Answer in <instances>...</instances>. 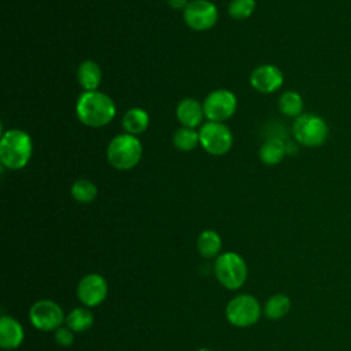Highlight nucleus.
I'll return each mask as SVG.
<instances>
[{
  "mask_svg": "<svg viewBox=\"0 0 351 351\" xmlns=\"http://www.w3.org/2000/svg\"><path fill=\"white\" fill-rule=\"evenodd\" d=\"M55 340L60 346H70L74 340L71 329L70 328H58L55 332Z\"/></svg>",
  "mask_w": 351,
  "mask_h": 351,
  "instance_id": "393cba45",
  "label": "nucleus"
},
{
  "mask_svg": "<svg viewBox=\"0 0 351 351\" xmlns=\"http://www.w3.org/2000/svg\"><path fill=\"white\" fill-rule=\"evenodd\" d=\"M215 276L228 289L240 288L247 277V266L244 259L236 252H225L215 261Z\"/></svg>",
  "mask_w": 351,
  "mask_h": 351,
  "instance_id": "39448f33",
  "label": "nucleus"
},
{
  "mask_svg": "<svg viewBox=\"0 0 351 351\" xmlns=\"http://www.w3.org/2000/svg\"><path fill=\"white\" fill-rule=\"evenodd\" d=\"M221 245V237L214 230H204L197 239V250L206 258L215 256L219 252Z\"/></svg>",
  "mask_w": 351,
  "mask_h": 351,
  "instance_id": "6ab92c4d",
  "label": "nucleus"
},
{
  "mask_svg": "<svg viewBox=\"0 0 351 351\" xmlns=\"http://www.w3.org/2000/svg\"><path fill=\"white\" fill-rule=\"evenodd\" d=\"M23 328L22 325L11 318L1 317L0 319V346L3 348H16L23 340Z\"/></svg>",
  "mask_w": 351,
  "mask_h": 351,
  "instance_id": "4468645a",
  "label": "nucleus"
},
{
  "mask_svg": "<svg viewBox=\"0 0 351 351\" xmlns=\"http://www.w3.org/2000/svg\"><path fill=\"white\" fill-rule=\"evenodd\" d=\"M255 0H232L228 12L233 19H247L255 10Z\"/></svg>",
  "mask_w": 351,
  "mask_h": 351,
  "instance_id": "b1692460",
  "label": "nucleus"
},
{
  "mask_svg": "<svg viewBox=\"0 0 351 351\" xmlns=\"http://www.w3.org/2000/svg\"><path fill=\"white\" fill-rule=\"evenodd\" d=\"M292 134L295 140L304 147H319L326 141L329 128L321 117L315 114H302L293 121Z\"/></svg>",
  "mask_w": 351,
  "mask_h": 351,
  "instance_id": "20e7f679",
  "label": "nucleus"
},
{
  "mask_svg": "<svg viewBox=\"0 0 351 351\" xmlns=\"http://www.w3.org/2000/svg\"><path fill=\"white\" fill-rule=\"evenodd\" d=\"M32 152L33 143L26 132L11 129L3 133L0 140V160L3 166L11 170H19L27 165Z\"/></svg>",
  "mask_w": 351,
  "mask_h": 351,
  "instance_id": "f03ea898",
  "label": "nucleus"
},
{
  "mask_svg": "<svg viewBox=\"0 0 351 351\" xmlns=\"http://www.w3.org/2000/svg\"><path fill=\"white\" fill-rule=\"evenodd\" d=\"M71 196L80 203H90L97 196V188L92 181L81 178L73 184Z\"/></svg>",
  "mask_w": 351,
  "mask_h": 351,
  "instance_id": "4be33fe9",
  "label": "nucleus"
},
{
  "mask_svg": "<svg viewBox=\"0 0 351 351\" xmlns=\"http://www.w3.org/2000/svg\"><path fill=\"white\" fill-rule=\"evenodd\" d=\"M199 351H210V350H207V348H200Z\"/></svg>",
  "mask_w": 351,
  "mask_h": 351,
  "instance_id": "bb28decb",
  "label": "nucleus"
},
{
  "mask_svg": "<svg viewBox=\"0 0 351 351\" xmlns=\"http://www.w3.org/2000/svg\"><path fill=\"white\" fill-rule=\"evenodd\" d=\"M184 21L193 30H208L218 21V10L208 0H192L184 10Z\"/></svg>",
  "mask_w": 351,
  "mask_h": 351,
  "instance_id": "1a4fd4ad",
  "label": "nucleus"
},
{
  "mask_svg": "<svg viewBox=\"0 0 351 351\" xmlns=\"http://www.w3.org/2000/svg\"><path fill=\"white\" fill-rule=\"evenodd\" d=\"M173 143L180 151H192L196 148L197 144H200L199 132L192 128L182 126L174 132Z\"/></svg>",
  "mask_w": 351,
  "mask_h": 351,
  "instance_id": "aec40b11",
  "label": "nucleus"
},
{
  "mask_svg": "<svg viewBox=\"0 0 351 351\" xmlns=\"http://www.w3.org/2000/svg\"><path fill=\"white\" fill-rule=\"evenodd\" d=\"M291 308V300L284 293L273 295L265 306V313L270 319H280L282 318Z\"/></svg>",
  "mask_w": 351,
  "mask_h": 351,
  "instance_id": "412c9836",
  "label": "nucleus"
},
{
  "mask_svg": "<svg viewBox=\"0 0 351 351\" xmlns=\"http://www.w3.org/2000/svg\"><path fill=\"white\" fill-rule=\"evenodd\" d=\"M148 123H149V117L147 111L140 107H133L128 110L122 119L123 129L126 130V133L133 136L143 133L148 128Z\"/></svg>",
  "mask_w": 351,
  "mask_h": 351,
  "instance_id": "dca6fc26",
  "label": "nucleus"
},
{
  "mask_svg": "<svg viewBox=\"0 0 351 351\" xmlns=\"http://www.w3.org/2000/svg\"><path fill=\"white\" fill-rule=\"evenodd\" d=\"M237 107V99L228 89H217L204 99V117L210 122H223L229 119Z\"/></svg>",
  "mask_w": 351,
  "mask_h": 351,
  "instance_id": "0eeeda50",
  "label": "nucleus"
},
{
  "mask_svg": "<svg viewBox=\"0 0 351 351\" xmlns=\"http://www.w3.org/2000/svg\"><path fill=\"white\" fill-rule=\"evenodd\" d=\"M143 156V145L140 140L129 133L115 136L107 147L108 163L118 170H129L134 167Z\"/></svg>",
  "mask_w": 351,
  "mask_h": 351,
  "instance_id": "7ed1b4c3",
  "label": "nucleus"
},
{
  "mask_svg": "<svg viewBox=\"0 0 351 351\" xmlns=\"http://www.w3.org/2000/svg\"><path fill=\"white\" fill-rule=\"evenodd\" d=\"M176 115L182 126L195 129L203 121V117H204L203 104H200L195 99H184L178 103Z\"/></svg>",
  "mask_w": 351,
  "mask_h": 351,
  "instance_id": "ddd939ff",
  "label": "nucleus"
},
{
  "mask_svg": "<svg viewBox=\"0 0 351 351\" xmlns=\"http://www.w3.org/2000/svg\"><path fill=\"white\" fill-rule=\"evenodd\" d=\"M77 293L80 300L88 306L93 307L100 304L107 296V282L99 274H88L85 276L77 288Z\"/></svg>",
  "mask_w": 351,
  "mask_h": 351,
  "instance_id": "9b49d317",
  "label": "nucleus"
},
{
  "mask_svg": "<svg viewBox=\"0 0 351 351\" xmlns=\"http://www.w3.org/2000/svg\"><path fill=\"white\" fill-rule=\"evenodd\" d=\"M77 77L80 81V85L86 90H96L101 81V70L100 66L95 60H84L78 66Z\"/></svg>",
  "mask_w": 351,
  "mask_h": 351,
  "instance_id": "2eb2a0df",
  "label": "nucleus"
},
{
  "mask_svg": "<svg viewBox=\"0 0 351 351\" xmlns=\"http://www.w3.org/2000/svg\"><path fill=\"white\" fill-rule=\"evenodd\" d=\"M200 145L211 155L226 154L233 144L230 129L222 122H207L199 130Z\"/></svg>",
  "mask_w": 351,
  "mask_h": 351,
  "instance_id": "423d86ee",
  "label": "nucleus"
},
{
  "mask_svg": "<svg viewBox=\"0 0 351 351\" xmlns=\"http://www.w3.org/2000/svg\"><path fill=\"white\" fill-rule=\"evenodd\" d=\"M30 322L40 330H53L60 326L64 319L63 311L52 300H40L34 303L29 311Z\"/></svg>",
  "mask_w": 351,
  "mask_h": 351,
  "instance_id": "9d476101",
  "label": "nucleus"
},
{
  "mask_svg": "<svg viewBox=\"0 0 351 351\" xmlns=\"http://www.w3.org/2000/svg\"><path fill=\"white\" fill-rule=\"evenodd\" d=\"M250 82L252 88L261 93H273L281 88L284 82V75L277 66L262 64L251 73Z\"/></svg>",
  "mask_w": 351,
  "mask_h": 351,
  "instance_id": "f8f14e48",
  "label": "nucleus"
},
{
  "mask_svg": "<svg viewBox=\"0 0 351 351\" xmlns=\"http://www.w3.org/2000/svg\"><path fill=\"white\" fill-rule=\"evenodd\" d=\"M188 0H167V4L173 8V10H185V7L188 5Z\"/></svg>",
  "mask_w": 351,
  "mask_h": 351,
  "instance_id": "a878e982",
  "label": "nucleus"
},
{
  "mask_svg": "<svg viewBox=\"0 0 351 351\" xmlns=\"http://www.w3.org/2000/svg\"><path fill=\"white\" fill-rule=\"evenodd\" d=\"M278 108L284 115L298 118L303 111V99L296 90H287L278 99Z\"/></svg>",
  "mask_w": 351,
  "mask_h": 351,
  "instance_id": "a211bd4d",
  "label": "nucleus"
},
{
  "mask_svg": "<svg viewBox=\"0 0 351 351\" xmlns=\"http://www.w3.org/2000/svg\"><path fill=\"white\" fill-rule=\"evenodd\" d=\"M67 326L75 332H84L93 324V315L88 308H74L66 318Z\"/></svg>",
  "mask_w": 351,
  "mask_h": 351,
  "instance_id": "5701e85b",
  "label": "nucleus"
},
{
  "mask_svg": "<svg viewBox=\"0 0 351 351\" xmlns=\"http://www.w3.org/2000/svg\"><path fill=\"white\" fill-rule=\"evenodd\" d=\"M287 154V145L281 138L273 137L266 140L259 148V158L265 165L273 166L280 163Z\"/></svg>",
  "mask_w": 351,
  "mask_h": 351,
  "instance_id": "f3484780",
  "label": "nucleus"
},
{
  "mask_svg": "<svg viewBox=\"0 0 351 351\" xmlns=\"http://www.w3.org/2000/svg\"><path fill=\"white\" fill-rule=\"evenodd\" d=\"M115 111L112 99L99 90H85L75 104L78 119L90 128H101L107 125L115 117Z\"/></svg>",
  "mask_w": 351,
  "mask_h": 351,
  "instance_id": "f257e3e1",
  "label": "nucleus"
},
{
  "mask_svg": "<svg viewBox=\"0 0 351 351\" xmlns=\"http://www.w3.org/2000/svg\"><path fill=\"white\" fill-rule=\"evenodd\" d=\"M261 317V306L251 295H239L226 306V318L236 326H250Z\"/></svg>",
  "mask_w": 351,
  "mask_h": 351,
  "instance_id": "6e6552de",
  "label": "nucleus"
}]
</instances>
